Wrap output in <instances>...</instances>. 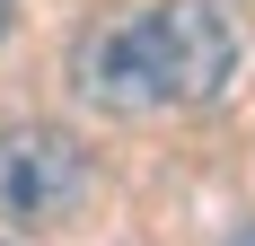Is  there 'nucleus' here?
Returning <instances> with one entry per match:
<instances>
[{
	"label": "nucleus",
	"instance_id": "7ed1b4c3",
	"mask_svg": "<svg viewBox=\"0 0 255 246\" xmlns=\"http://www.w3.org/2000/svg\"><path fill=\"white\" fill-rule=\"evenodd\" d=\"M229 246H255V220H238V229H229Z\"/></svg>",
	"mask_w": 255,
	"mask_h": 246
},
{
	"label": "nucleus",
	"instance_id": "f257e3e1",
	"mask_svg": "<svg viewBox=\"0 0 255 246\" xmlns=\"http://www.w3.org/2000/svg\"><path fill=\"white\" fill-rule=\"evenodd\" d=\"M238 71V26L220 0H150L141 18L79 44V88L115 115L158 106H211Z\"/></svg>",
	"mask_w": 255,
	"mask_h": 246
},
{
	"label": "nucleus",
	"instance_id": "20e7f679",
	"mask_svg": "<svg viewBox=\"0 0 255 246\" xmlns=\"http://www.w3.org/2000/svg\"><path fill=\"white\" fill-rule=\"evenodd\" d=\"M0 35H9V0H0Z\"/></svg>",
	"mask_w": 255,
	"mask_h": 246
},
{
	"label": "nucleus",
	"instance_id": "f03ea898",
	"mask_svg": "<svg viewBox=\"0 0 255 246\" xmlns=\"http://www.w3.org/2000/svg\"><path fill=\"white\" fill-rule=\"evenodd\" d=\"M88 194V149L62 123H18L0 141V211L9 220H62Z\"/></svg>",
	"mask_w": 255,
	"mask_h": 246
}]
</instances>
